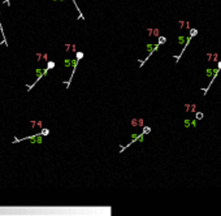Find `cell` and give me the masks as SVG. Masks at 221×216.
Wrapping results in <instances>:
<instances>
[{"label":"cell","mask_w":221,"mask_h":216,"mask_svg":"<svg viewBox=\"0 0 221 216\" xmlns=\"http://www.w3.org/2000/svg\"><path fill=\"white\" fill-rule=\"evenodd\" d=\"M82 56H83V53L82 52H77V55H75V61H74V68H73V72H72V77H70V79L66 82V86L69 87V85H70V81L73 79V77H74V72H75V65L78 64V61L82 59Z\"/></svg>","instance_id":"cell-1"},{"label":"cell","mask_w":221,"mask_h":216,"mask_svg":"<svg viewBox=\"0 0 221 216\" xmlns=\"http://www.w3.org/2000/svg\"><path fill=\"white\" fill-rule=\"evenodd\" d=\"M218 68H221V61H220V63H218Z\"/></svg>","instance_id":"cell-2"},{"label":"cell","mask_w":221,"mask_h":216,"mask_svg":"<svg viewBox=\"0 0 221 216\" xmlns=\"http://www.w3.org/2000/svg\"><path fill=\"white\" fill-rule=\"evenodd\" d=\"M7 3H8V4H9V0H7Z\"/></svg>","instance_id":"cell-3"}]
</instances>
